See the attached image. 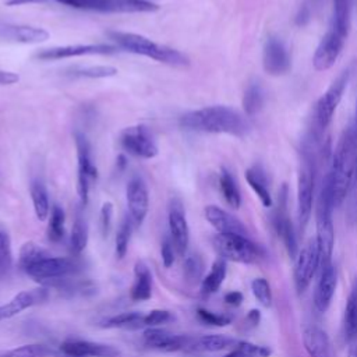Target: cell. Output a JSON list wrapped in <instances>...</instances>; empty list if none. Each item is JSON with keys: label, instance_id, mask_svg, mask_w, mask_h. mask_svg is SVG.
<instances>
[{"label": "cell", "instance_id": "37", "mask_svg": "<svg viewBox=\"0 0 357 357\" xmlns=\"http://www.w3.org/2000/svg\"><path fill=\"white\" fill-rule=\"evenodd\" d=\"M66 234V213L64 209L54 204L50 209L49 223H47V238L52 243H59Z\"/></svg>", "mask_w": 357, "mask_h": 357}, {"label": "cell", "instance_id": "5", "mask_svg": "<svg viewBox=\"0 0 357 357\" xmlns=\"http://www.w3.org/2000/svg\"><path fill=\"white\" fill-rule=\"evenodd\" d=\"M335 204L331 192L328 178L325 177L317 198L315 206V222H317V243L321 257V268L332 264V252L335 244V229H333V213ZM319 268V269H321Z\"/></svg>", "mask_w": 357, "mask_h": 357}, {"label": "cell", "instance_id": "28", "mask_svg": "<svg viewBox=\"0 0 357 357\" xmlns=\"http://www.w3.org/2000/svg\"><path fill=\"white\" fill-rule=\"evenodd\" d=\"M245 180L248 185L252 188V191L259 198L261 204L266 208L272 206V195L268 185V177L265 174V170L259 165H254L245 170Z\"/></svg>", "mask_w": 357, "mask_h": 357}, {"label": "cell", "instance_id": "9", "mask_svg": "<svg viewBox=\"0 0 357 357\" xmlns=\"http://www.w3.org/2000/svg\"><path fill=\"white\" fill-rule=\"evenodd\" d=\"M321 268V257L317 238H310L294 258L293 279L297 293H304Z\"/></svg>", "mask_w": 357, "mask_h": 357}, {"label": "cell", "instance_id": "44", "mask_svg": "<svg viewBox=\"0 0 357 357\" xmlns=\"http://www.w3.org/2000/svg\"><path fill=\"white\" fill-rule=\"evenodd\" d=\"M251 291L257 301L262 307H271L272 304V290L271 284L265 278H255L251 282Z\"/></svg>", "mask_w": 357, "mask_h": 357}, {"label": "cell", "instance_id": "56", "mask_svg": "<svg viewBox=\"0 0 357 357\" xmlns=\"http://www.w3.org/2000/svg\"><path fill=\"white\" fill-rule=\"evenodd\" d=\"M349 343V351H347V357H357V335L347 342Z\"/></svg>", "mask_w": 357, "mask_h": 357}, {"label": "cell", "instance_id": "58", "mask_svg": "<svg viewBox=\"0 0 357 357\" xmlns=\"http://www.w3.org/2000/svg\"><path fill=\"white\" fill-rule=\"evenodd\" d=\"M61 357H68V356H64V354H63V356H61Z\"/></svg>", "mask_w": 357, "mask_h": 357}, {"label": "cell", "instance_id": "55", "mask_svg": "<svg viewBox=\"0 0 357 357\" xmlns=\"http://www.w3.org/2000/svg\"><path fill=\"white\" fill-rule=\"evenodd\" d=\"M45 0H6V6L15 7V6H24V4H33V3H43Z\"/></svg>", "mask_w": 357, "mask_h": 357}, {"label": "cell", "instance_id": "43", "mask_svg": "<svg viewBox=\"0 0 357 357\" xmlns=\"http://www.w3.org/2000/svg\"><path fill=\"white\" fill-rule=\"evenodd\" d=\"M117 68L112 66H85L70 70V75L73 77H84V78H109L117 74Z\"/></svg>", "mask_w": 357, "mask_h": 357}, {"label": "cell", "instance_id": "2", "mask_svg": "<svg viewBox=\"0 0 357 357\" xmlns=\"http://www.w3.org/2000/svg\"><path fill=\"white\" fill-rule=\"evenodd\" d=\"M357 158V131L354 126H349L332 155L331 169L325 176L328 178L335 208L340 206L353 187Z\"/></svg>", "mask_w": 357, "mask_h": 357}, {"label": "cell", "instance_id": "19", "mask_svg": "<svg viewBox=\"0 0 357 357\" xmlns=\"http://www.w3.org/2000/svg\"><path fill=\"white\" fill-rule=\"evenodd\" d=\"M49 298V287L39 286L31 290H22L17 293L11 300L0 305V321L10 319L24 310L40 304Z\"/></svg>", "mask_w": 357, "mask_h": 357}, {"label": "cell", "instance_id": "53", "mask_svg": "<svg viewBox=\"0 0 357 357\" xmlns=\"http://www.w3.org/2000/svg\"><path fill=\"white\" fill-rule=\"evenodd\" d=\"M18 79H20V75H18L17 73L0 70V86L13 85V84H15Z\"/></svg>", "mask_w": 357, "mask_h": 357}, {"label": "cell", "instance_id": "22", "mask_svg": "<svg viewBox=\"0 0 357 357\" xmlns=\"http://www.w3.org/2000/svg\"><path fill=\"white\" fill-rule=\"evenodd\" d=\"M205 219L209 222V225L222 234H241L248 236L247 227L243 225L240 219H237L230 212L216 206V205H208L204 211Z\"/></svg>", "mask_w": 357, "mask_h": 357}, {"label": "cell", "instance_id": "54", "mask_svg": "<svg viewBox=\"0 0 357 357\" xmlns=\"http://www.w3.org/2000/svg\"><path fill=\"white\" fill-rule=\"evenodd\" d=\"M245 321L248 322L250 326H257L261 321V312L259 310H250L247 317H245Z\"/></svg>", "mask_w": 357, "mask_h": 357}, {"label": "cell", "instance_id": "49", "mask_svg": "<svg viewBox=\"0 0 357 357\" xmlns=\"http://www.w3.org/2000/svg\"><path fill=\"white\" fill-rule=\"evenodd\" d=\"M112 223H113V204L112 202H105L100 208V213H99V226H100V233L102 236L106 238L110 233L112 229Z\"/></svg>", "mask_w": 357, "mask_h": 357}, {"label": "cell", "instance_id": "42", "mask_svg": "<svg viewBox=\"0 0 357 357\" xmlns=\"http://www.w3.org/2000/svg\"><path fill=\"white\" fill-rule=\"evenodd\" d=\"M132 229H134V223L130 219V216L123 218V220L119 225L117 233H116V255L119 259H123L128 251V244L131 240V234H132Z\"/></svg>", "mask_w": 357, "mask_h": 357}, {"label": "cell", "instance_id": "1", "mask_svg": "<svg viewBox=\"0 0 357 357\" xmlns=\"http://www.w3.org/2000/svg\"><path fill=\"white\" fill-rule=\"evenodd\" d=\"M180 126L191 131L233 137H244L250 131V124L240 112L222 105L188 112L180 117Z\"/></svg>", "mask_w": 357, "mask_h": 357}, {"label": "cell", "instance_id": "33", "mask_svg": "<svg viewBox=\"0 0 357 357\" xmlns=\"http://www.w3.org/2000/svg\"><path fill=\"white\" fill-rule=\"evenodd\" d=\"M52 257L50 251L46 250L45 247L36 244L35 241H26L21 245L20 252H18V266L21 271H26L31 266L36 265L38 262Z\"/></svg>", "mask_w": 357, "mask_h": 357}, {"label": "cell", "instance_id": "27", "mask_svg": "<svg viewBox=\"0 0 357 357\" xmlns=\"http://www.w3.org/2000/svg\"><path fill=\"white\" fill-rule=\"evenodd\" d=\"M237 343V339L227 335H202L192 339L190 350L216 353L222 350H231Z\"/></svg>", "mask_w": 357, "mask_h": 357}, {"label": "cell", "instance_id": "47", "mask_svg": "<svg viewBox=\"0 0 357 357\" xmlns=\"http://www.w3.org/2000/svg\"><path fill=\"white\" fill-rule=\"evenodd\" d=\"M13 262L11 241L8 234L0 229V273H4L10 269Z\"/></svg>", "mask_w": 357, "mask_h": 357}, {"label": "cell", "instance_id": "35", "mask_svg": "<svg viewBox=\"0 0 357 357\" xmlns=\"http://www.w3.org/2000/svg\"><path fill=\"white\" fill-rule=\"evenodd\" d=\"M88 223L85 220V218L78 212L75 215L74 223H73V229H71V234H70V250L73 251V254L79 255L86 244H88Z\"/></svg>", "mask_w": 357, "mask_h": 357}, {"label": "cell", "instance_id": "48", "mask_svg": "<svg viewBox=\"0 0 357 357\" xmlns=\"http://www.w3.org/2000/svg\"><path fill=\"white\" fill-rule=\"evenodd\" d=\"M322 3H325V0H304L296 15V22L298 25L307 24L314 17V14L321 8Z\"/></svg>", "mask_w": 357, "mask_h": 357}, {"label": "cell", "instance_id": "34", "mask_svg": "<svg viewBox=\"0 0 357 357\" xmlns=\"http://www.w3.org/2000/svg\"><path fill=\"white\" fill-rule=\"evenodd\" d=\"M219 188H220V192H222L226 204L233 209H238L241 205L240 188H238L237 181L233 177V174L225 167H222V170L219 173Z\"/></svg>", "mask_w": 357, "mask_h": 357}, {"label": "cell", "instance_id": "7", "mask_svg": "<svg viewBox=\"0 0 357 357\" xmlns=\"http://www.w3.org/2000/svg\"><path fill=\"white\" fill-rule=\"evenodd\" d=\"M212 243L219 257L225 261L254 264L262 257V250L248 236L218 233Z\"/></svg>", "mask_w": 357, "mask_h": 357}, {"label": "cell", "instance_id": "26", "mask_svg": "<svg viewBox=\"0 0 357 357\" xmlns=\"http://www.w3.org/2000/svg\"><path fill=\"white\" fill-rule=\"evenodd\" d=\"M31 199L33 205L35 215L39 220H46L50 215V202H49V192L43 176L40 173L33 174L29 184Z\"/></svg>", "mask_w": 357, "mask_h": 357}, {"label": "cell", "instance_id": "14", "mask_svg": "<svg viewBox=\"0 0 357 357\" xmlns=\"http://www.w3.org/2000/svg\"><path fill=\"white\" fill-rule=\"evenodd\" d=\"M346 38V35L340 33L332 26L326 31L312 56V66L317 71H326L333 67L342 53Z\"/></svg>", "mask_w": 357, "mask_h": 357}, {"label": "cell", "instance_id": "16", "mask_svg": "<svg viewBox=\"0 0 357 357\" xmlns=\"http://www.w3.org/2000/svg\"><path fill=\"white\" fill-rule=\"evenodd\" d=\"M273 226L280 237L287 254L290 258H296L298 252V244H297V236L294 226L289 218L287 213V187L283 185L279 191V205L273 215Z\"/></svg>", "mask_w": 357, "mask_h": 357}, {"label": "cell", "instance_id": "3", "mask_svg": "<svg viewBox=\"0 0 357 357\" xmlns=\"http://www.w3.org/2000/svg\"><path fill=\"white\" fill-rule=\"evenodd\" d=\"M107 36L117 45V47L124 49L134 54L153 59L159 63H165L174 67H184V66H188L190 63L188 57L180 50L169 47L166 45L156 43L139 33L110 31L107 32Z\"/></svg>", "mask_w": 357, "mask_h": 357}, {"label": "cell", "instance_id": "13", "mask_svg": "<svg viewBox=\"0 0 357 357\" xmlns=\"http://www.w3.org/2000/svg\"><path fill=\"white\" fill-rule=\"evenodd\" d=\"M117 46L109 43H86V45H66L43 49L36 53V59L39 60H61L70 57H81V56H107L114 54L117 52Z\"/></svg>", "mask_w": 357, "mask_h": 357}, {"label": "cell", "instance_id": "52", "mask_svg": "<svg viewBox=\"0 0 357 357\" xmlns=\"http://www.w3.org/2000/svg\"><path fill=\"white\" fill-rule=\"evenodd\" d=\"M243 298H244L243 293L237 290H231L225 294V303L231 307H238L243 303Z\"/></svg>", "mask_w": 357, "mask_h": 357}, {"label": "cell", "instance_id": "39", "mask_svg": "<svg viewBox=\"0 0 357 357\" xmlns=\"http://www.w3.org/2000/svg\"><path fill=\"white\" fill-rule=\"evenodd\" d=\"M264 91L259 84H250L243 96V109L247 116L257 114L264 105Z\"/></svg>", "mask_w": 357, "mask_h": 357}, {"label": "cell", "instance_id": "15", "mask_svg": "<svg viewBox=\"0 0 357 357\" xmlns=\"http://www.w3.org/2000/svg\"><path fill=\"white\" fill-rule=\"evenodd\" d=\"M142 339L145 346L149 349L172 353L180 350H190L194 337L188 335H177L167 329L155 326L146 328L142 333Z\"/></svg>", "mask_w": 357, "mask_h": 357}, {"label": "cell", "instance_id": "32", "mask_svg": "<svg viewBox=\"0 0 357 357\" xmlns=\"http://www.w3.org/2000/svg\"><path fill=\"white\" fill-rule=\"evenodd\" d=\"M343 335L346 342H350L357 335V279L349 293L344 314H343Z\"/></svg>", "mask_w": 357, "mask_h": 357}, {"label": "cell", "instance_id": "40", "mask_svg": "<svg viewBox=\"0 0 357 357\" xmlns=\"http://www.w3.org/2000/svg\"><path fill=\"white\" fill-rule=\"evenodd\" d=\"M202 273H204V261L198 254H185L184 255V262H183V275L185 282L190 284L201 283L202 280Z\"/></svg>", "mask_w": 357, "mask_h": 357}, {"label": "cell", "instance_id": "30", "mask_svg": "<svg viewBox=\"0 0 357 357\" xmlns=\"http://www.w3.org/2000/svg\"><path fill=\"white\" fill-rule=\"evenodd\" d=\"M159 6L149 0H103L102 13H153Z\"/></svg>", "mask_w": 357, "mask_h": 357}, {"label": "cell", "instance_id": "10", "mask_svg": "<svg viewBox=\"0 0 357 357\" xmlns=\"http://www.w3.org/2000/svg\"><path fill=\"white\" fill-rule=\"evenodd\" d=\"M79 264L74 258L68 257H49L36 265L25 271V273L33 280L42 283V286H49L52 282L67 278L78 272Z\"/></svg>", "mask_w": 357, "mask_h": 357}, {"label": "cell", "instance_id": "57", "mask_svg": "<svg viewBox=\"0 0 357 357\" xmlns=\"http://www.w3.org/2000/svg\"><path fill=\"white\" fill-rule=\"evenodd\" d=\"M354 127H356V131H357V102H356V123H354Z\"/></svg>", "mask_w": 357, "mask_h": 357}, {"label": "cell", "instance_id": "6", "mask_svg": "<svg viewBox=\"0 0 357 357\" xmlns=\"http://www.w3.org/2000/svg\"><path fill=\"white\" fill-rule=\"evenodd\" d=\"M349 70L343 71L331 85L329 88L318 98L312 110V130L311 137L318 141V138L324 134V131L331 124L333 114L342 100L343 92L349 82Z\"/></svg>", "mask_w": 357, "mask_h": 357}, {"label": "cell", "instance_id": "31", "mask_svg": "<svg viewBox=\"0 0 357 357\" xmlns=\"http://www.w3.org/2000/svg\"><path fill=\"white\" fill-rule=\"evenodd\" d=\"M106 329H139L144 326V314L138 311H127L120 312L112 317H107L99 324Z\"/></svg>", "mask_w": 357, "mask_h": 357}, {"label": "cell", "instance_id": "21", "mask_svg": "<svg viewBox=\"0 0 357 357\" xmlns=\"http://www.w3.org/2000/svg\"><path fill=\"white\" fill-rule=\"evenodd\" d=\"M337 276L333 264L322 266L319 269V278L314 290V305L317 311L326 312L331 307L332 298L336 291Z\"/></svg>", "mask_w": 357, "mask_h": 357}, {"label": "cell", "instance_id": "38", "mask_svg": "<svg viewBox=\"0 0 357 357\" xmlns=\"http://www.w3.org/2000/svg\"><path fill=\"white\" fill-rule=\"evenodd\" d=\"M54 354L56 351L47 344L31 343L11 349L3 353L0 357H53Z\"/></svg>", "mask_w": 357, "mask_h": 357}, {"label": "cell", "instance_id": "24", "mask_svg": "<svg viewBox=\"0 0 357 357\" xmlns=\"http://www.w3.org/2000/svg\"><path fill=\"white\" fill-rule=\"evenodd\" d=\"M303 343L310 357H335L328 333L319 326H308L303 333Z\"/></svg>", "mask_w": 357, "mask_h": 357}, {"label": "cell", "instance_id": "50", "mask_svg": "<svg viewBox=\"0 0 357 357\" xmlns=\"http://www.w3.org/2000/svg\"><path fill=\"white\" fill-rule=\"evenodd\" d=\"M160 259L165 268L173 266L176 261V248L173 245L170 236H165L160 243Z\"/></svg>", "mask_w": 357, "mask_h": 357}, {"label": "cell", "instance_id": "11", "mask_svg": "<svg viewBox=\"0 0 357 357\" xmlns=\"http://www.w3.org/2000/svg\"><path fill=\"white\" fill-rule=\"evenodd\" d=\"M121 148L137 158L152 159L158 155V145L148 127L142 124L127 127L120 134Z\"/></svg>", "mask_w": 357, "mask_h": 357}, {"label": "cell", "instance_id": "18", "mask_svg": "<svg viewBox=\"0 0 357 357\" xmlns=\"http://www.w3.org/2000/svg\"><path fill=\"white\" fill-rule=\"evenodd\" d=\"M60 351L68 357H119L120 350L112 344L82 339H66L60 343Z\"/></svg>", "mask_w": 357, "mask_h": 357}, {"label": "cell", "instance_id": "51", "mask_svg": "<svg viewBox=\"0 0 357 357\" xmlns=\"http://www.w3.org/2000/svg\"><path fill=\"white\" fill-rule=\"evenodd\" d=\"M56 1L78 10H91V11L102 13V8H103V0H56Z\"/></svg>", "mask_w": 357, "mask_h": 357}, {"label": "cell", "instance_id": "20", "mask_svg": "<svg viewBox=\"0 0 357 357\" xmlns=\"http://www.w3.org/2000/svg\"><path fill=\"white\" fill-rule=\"evenodd\" d=\"M264 70L271 75H283L290 70V54L284 43L278 38H269L262 54Z\"/></svg>", "mask_w": 357, "mask_h": 357}, {"label": "cell", "instance_id": "46", "mask_svg": "<svg viewBox=\"0 0 357 357\" xmlns=\"http://www.w3.org/2000/svg\"><path fill=\"white\" fill-rule=\"evenodd\" d=\"M197 317L201 322H204L205 325H211V326H226L233 319L231 315L216 314V312L209 311L206 308H198L197 310Z\"/></svg>", "mask_w": 357, "mask_h": 357}, {"label": "cell", "instance_id": "17", "mask_svg": "<svg viewBox=\"0 0 357 357\" xmlns=\"http://www.w3.org/2000/svg\"><path fill=\"white\" fill-rule=\"evenodd\" d=\"M128 216L134 226H141L149 209V192L145 181L139 176H132L126 188Z\"/></svg>", "mask_w": 357, "mask_h": 357}, {"label": "cell", "instance_id": "4", "mask_svg": "<svg viewBox=\"0 0 357 357\" xmlns=\"http://www.w3.org/2000/svg\"><path fill=\"white\" fill-rule=\"evenodd\" d=\"M312 142H304L301 149V160L297 177V220L301 230L307 226L311 218L312 205H314V192H315V178H317V162L314 152V139Z\"/></svg>", "mask_w": 357, "mask_h": 357}, {"label": "cell", "instance_id": "45", "mask_svg": "<svg viewBox=\"0 0 357 357\" xmlns=\"http://www.w3.org/2000/svg\"><path fill=\"white\" fill-rule=\"evenodd\" d=\"M172 321H174V314L169 310L155 308V310H151L149 312L144 314V326H146V328L160 326V325L169 324Z\"/></svg>", "mask_w": 357, "mask_h": 357}, {"label": "cell", "instance_id": "25", "mask_svg": "<svg viewBox=\"0 0 357 357\" xmlns=\"http://www.w3.org/2000/svg\"><path fill=\"white\" fill-rule=\"evenodd\" d=\"M153 279L152 272L146 262L137 259L134 264V282L130 290V298L132 301H146L152 297Z\"/></svg>", "mask_w": 357, "mask_h": 357}, {"label": "cell", "instance_id": "36", "mask_svg": "<svg viewBox=\"0 0 357 357\" xmlns=\"http://www.w3.org/2000/svg\"><path fill=\"white\" fill-rule=\"evenodd\" d=\"M351 6L353 0H333V15L331 26L346 36L350 29Z\"/></svg>", "mask_w": 357, "mask_h": 357}, {"label": "cell", "instance_id": "8", "mask_svg": "<svg viewBox=\"0 0 357 357\" xmlns=\"http://www.w3.org/2000/svg\"><path fill=\"white\" fill-rule=\"evenodd\" d=\"M74 141L77 148V160H78V174H77V192L81 201V205H86L89 199L91 183L96 180L98 170L93 163L91 144L86 135L81 131L74 132Z\"/></svg>", "mask_w": 357, "mask_h": 357}, {"label": "cell", "instance_id": "12", "mask_svg": "<svg viewBox=\"0 0 357 357\" xmlns=\"http://www.w3.org/2000/svg\"><path fill=\"white\" fill-rule=\"evenodd\" d=\"M167 226H169V236L173 241L176 252L184 257L187 254L188 244H190V227H188L183 202L177 197L172 198L169 202Z\"/></svg>", "mask_w": 357, "mask_h": 357}, {"label": "cell", "instance_id": "41", "mask_svg": "<svg viewBox=\"0 0 357 357\" xmlns=\"http://www.w3.org/2000/svg\"><path fill=\"white\" fill-rule=\"evenodd\" d=\"M271 353V349L266 346L238 340V343L223 357H269Z\"/></svg>", "mask_w": 357, "mask_h": 357}, {"label": "cell", "instance_id": "29", "mask_svg": "<svg viewBox=\"0 0 357 357\" xmlns=\"http://www.w3.org/2000/svg\"><path fill=\"white\" fill-rule=\"evenodd\" d=\"M227 275V264L223 258H216L209 269V272L202 278L199 284V291L202 296H211L216 293L223 284Z\"/></svg>", "mask_w": 357, "mask_h": 357}, {"label": "cell", "instance_id": "23", "mask_svg": "<svg viewBox=\"0 0 357 357\" xmlns=\"http://www.w3.org/2000/svg\"><path fill=\"white\" fill-rule=\"evenodd\" d=\"M0 36L7 40L35 45L42 43L49 39V32L39 26L32 25H21V24H4L0 25Z\"/></svg>", "mask_w": 357, "mask_h": 357}]
</instances>
